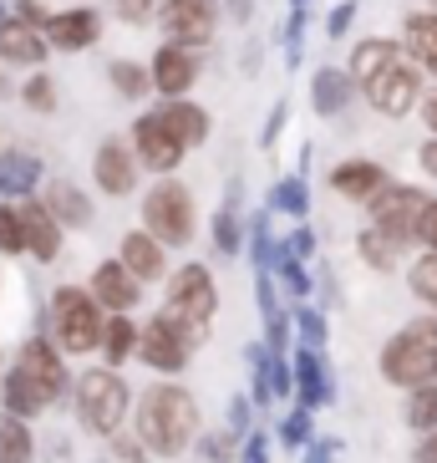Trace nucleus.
<instances>
[{"instance_id": "nucleus-1", "label": "nucleus", "mask_w": 437, "mask_h": 463, "mask_svg": "<svg viewBox=\"0 0 437 463\" xmlns=\"http://www.w3.org/2000/svg\"><path fill=\"white\" fill-rule=\"evenodd\" d=\"M133 433L143 438V449L153 458H183L193 449V438L204 433V418H199V397L173 377L148 382L133 402Z\"/></svg>"}, {"instance_id": "nucleus-2", "label": "nucleus", "mask_w": 437, "mask_h": 463, "mask_svg": "<svg viewBox=\"0 0 437 463\" xmlns=\"http://www.w3.org/2000/svg\"><path fill=\"white\" fill-rule=\"evenodd\" d=\"M71 402H77V422H82L92 438H117L133 422V402L137 392L127 387V377L117 367H87L71 382Z\"/></svg>"}, {"instance_id": "nucleus-3", "label": "nucleus", "mask_w": 437, "mask_h": 463, "mask_svg": "<svg viewBox=\"0 0 437 463\" xmlns=\"http://www.w3.org/2000/svg\"><path fill=\"white\" fill-rule=\"evenodd\" d=\"M46 331L67 356H92L102 352V331H107V311L97 306L87 286H56L46 300Z\"/></svg>"}, {"instance_id": "nucleus-4", "label": "nucleus", "mask_w": 437, "mask_h": 463, "mask_svg": "<svg viewBox=\"0 0 437 463\" xmlns=\"http://www.w3.org/2000/svg\"><path fill=\"white\" fill-rule=\"evenodd\" d=\"M137 224L153 234V240H163L168 250H183L193 245V230H199V204H193V189L183 178H153L143 199H137Z\"/></svg>"}, {"instance_id": "nucleus-5", "label": "nucleus", "mask_w": 437, "mask_h": 463, "mask_svg": "<svg viewBox=\"0 0 437 463\" xmlns=\"http://www.w3.org/2000/svg\"><path fill=\"white\" fill-rule=\"evenodd\" d=\"M377 367H382V382H392L402 392L423 387V382H437V316L407 321L396 336H386Z\"/></svg>"}, {"instance_id": "nucleus-6", "label": "nucleus", "mask_w": 437, "mask_h": 463, "mask_svg": "<svg viewBox=\"0 0 437 463\" xmlns=\"http://www.w3.org/2000/svg\"><path fill=\"white\" fill-rule=\"evenodd\" d=\"M204 341H209V331L189 326V321H178V316H168L163 306H158V311L143 321V331H137V362L148 372H158V377H178Z\"/></svg>"}, {"instance_id": "nucleus-7", "label": "nucleus", "mask_w": 437, "mask_h": 463, "mask_svg": "<svg viewBox=\"0 0 437 463\" xmlns=\"http://www.w3.org/2000/svg\"><path fill=\"white\" fill-rule=\"evenodd\" d=\"M163 311L178 316V321H189V326L209 331L218 316V280L209 270L204 260H183L173 265L163 280Z\"/></svg>"}, {"instance_id": "nucleus-8", "label": "nucleus", "mask_w": 437, "mask_h": 463, "mask_svg": "<svg viewBox=\"0 0 437 463\" xmlns=\"http://www.w3.org/2000/svg\"><path fill=\"white\" fill-rule=\"evenodd\" d=\"M361 97H367V108L382 112V118H412L427 97V71L402 52V56H392L377 77L361 82Z\"/></svg>"}, {"instance_id": "nucleus-9", "label": "nucleus", "mask_w": 437, "mask_h": 463, "mask_svg": "<svg viewBox=\"0 0 437 463\" xmlns=\"http://www.w3.org/2000/svg\"><path fill=\"white\" fill-rule=\"evenodd\" d=\"M427 204H432V194L427 189H417V184H386L377 199H367V224H377L382 234H392L402 250H412L417 245V234H423V214H427Z\"/></svg>"}, {"instance_id": "nucleus-10", "label": "nucleus", "mask_w": 437, "mask_h": 463, "mask_svg": "<svg viewBox=\"0 0 437 463\" xmlns=\"http://www.w3.org/2000/svg\"><path fill=\"white\" fill-rule=\"evenodd\" d=\"M218 26H224V5L218 0H158V36L163 42L204 52V46H214Z\"/></svg>"}, {"instance_id": "nucleus-11", "label": "nucleus", "mask_w": 437, "mask_h": 463, "mask_svg": "<svg viewBox=\"0 0 437 463\" xmlns=\"http://www.w3.org/2000/svg\"><path fill=\"white\" fill-rule=\"evenodd\" d=\"M127 143H133L143 174H153V178L178 174V164L189 158V148H183V143H178V133L163 123V118H158V108H137L133 128H127Z\"/></svg>"}, {"instance_id": "nucleus-12", "label": "nucleus", "mask_w": 437, "mask_h": 463, "mask_svg": "<svg viewBox=\"0 0 437 463\" xmlns=\"http://www.w3.org/2000/svg\"><path fill=\"white\" fill-rule=\"evenodd\" d=\"M92 189L102 194V199H127V194H137V184H143V164H137V153L127 137H102L92 148Z\"/></svg>"}, {"instance_id": "nucleus-13", "label": "nucleus", "mask_w": 437, "mask_h": 463, "mask_svg": "<svg viewBox=\"0 0 437 463\" xmlns=\"http://www.w3.org/2000/svg\"><path fill=\"white\" fill-rule=\"evenodd\" d=\"M46 46L56 56H82L92 46H102V31H107V15L97 11V5H56L46 15Z\"/></svg>"}, {"instance_id": "nucleus-14", "label": "nucleus", "mask_w": 437, "mask_h": 463, "mask_svg": "<svg viewBox=\"0 0 437 463\" xmlns=\"http://www.w3.org/2000/svg\"><path fill=\"white\" fill-rule=\"evenodd\" d=\"M15 367L26 372V377L36 382V387H42L46 408H51V402H61V397L71 392L67 352H61V346H56L51 336H42V331H36V336H26L21 346H15Z\"/></svg>"}, {"instance_id": "nucleus-15", "label": "nucleus", "mask_w": 437, "mask_h": 463, "mask_svg": "<svg viewBox=\"0 0 437 463\" xmlns=\"http://www.w3.org/2000/svg\"><path fill=\"white\" fill-rule=\"evenodd\" d=\"M148 71H153V97H193V87L204 77V52L158 42L148 56Z\"/></svg>"}, {"instance_id": "nucleus-16", "label": "nucleus", "mask_w": 437, "mask_h": 463, "mask_svg": "<svg viewBox=\"0 0 437 463\" xmlns=\"http://www.w3.org/2000/svg\"><path fill=\"white\" fill-rule=\"evenodd\" d=\"M87 290L97 296V306L107 316H123V311H137V300H143V280L127 270L123 260H97L92 275H87Z\"/></svg>"}, {"instance_id": "nucleus-17", "label": "nucleus", "mask_w": 437, "mask_h": 463, "mask_svg": "<svg viewBox=\"0 0 437 463\" xmlns=\"http://www.w3.org/2000/svg\"><path fill=\"white\" fill-rule=\"evenodd\" d=\"M51 46H46V31L31 26V21H21L15 11H5V21H0V61L15 71H36L51 61Z\"/></svg>"}, {"instance_id": "nucleus-18", "label": "nucleus", "mask_w": 437, "mask_h": 463, "mask_svg": "<svg viewBox=\"0 0 437 463\" xmlns=\"http://www.w3.org/2000/svg\"><path fill=\"white\" fill-rule=\"evenodd\" d=\"M21 230H26V255L36 265H56L61 260V245H67V230H61V219L46 209L42 194H31L21 199Z\"/></svg>"}, {"instance_id": "nucleus-19", "label": "nucleus", "mask_w": 437, "mask_h": 463, "mask_svg": "<svg viewBox=\"0 0 437 463\" xmlns=\"http://www.w3.org/2000/svg\"><path fill=\"white\" fill-rule=\"evenodd\" d=\"M153 108H158V118L173 128L178 143H183L189 153L193 148H209V137H214V112H209L199 97H158Z\"/></svg>"}, {"instance_id": "nucleus-20", "label": "nucleus", "mask_w": 437, "mask_h": 463, "mask_svg": "<svg viewBox=\"0 0 437 463\" xmlns=\"http://www.w3.org/2000/svg\"><path fill=\"white\" fill-rule=\"evenodd\" d=\"M330 194H341L346 204H367V199H377V194L392 184V174H386L377 158H341V164L326 174Z\"/></svg>"}, {"instance_id": "nucleus-21", "label": "nucleus", "mask_w": 437, "mask_h": 463, "mask_svg": "<svg viewBox=\"0 0 437 463\" xmlns=\"http://www.w3.org/2000/svg\"><path fill=\"white\" fill-rule=\"evenodd\" d=\"M46 189V158L31 148H0V199H31Z\"/></svg>"}, {"instance_id": "nucleus-22", "label": "nucleus", "mask_w": 437, "mask_h": 463, "mask_svg": "<svg viewBox=\"0 0 437 463\" xmlns=\"http://www.w3.org/2000/svg\"><path fill=\"white\" fill-rule=\"evenodd\" d=\"M42 199H46V209L61 219V230H92L97 224V199H92V189L77 184V178H46Z\"/></svg>"}, {"instance_id": "nucleus-23", "label": "nucleus", "mask_w": 437, "mask_h": 463, "mask_svg": "<svg viewBox=\"0 0 437 463\" xmlns=\"http://www.w3.org/2000/svg\"><path fill=\"white\" fill-rule=\"evenodd\" d=\"M295 367V402L301 408H330L336 402V382H330V367H326V352H311V346H295L290 356Z\"/></svg>"}, {"instance_id": "nucleus-24", "label": "nucleus", "mask_w": 437, "mask_h": 463, "mask_svg": "<svg viewBox=\"0 0 437 463\" xmlns=\"http://www.w3.org/2000/svg\"><path fill=\"white\" fill-rule=\"evenodd\" d=\"M361 97V87L351 82V71L346 67H315L311 71V112L315 118H346L351 102Z\"/></svg>"}, {"instance_id": "nucleus-25", "label": "nucleus", "mask_w": 437, "mask_h": 463, "mask_svg": "<svg viewBox=\"0 0 437 463\" xmlns=\"http://www.w3.org/2000/svg\"><path fill=\"white\" fill-rule=\"evenodd\" d=\"M117 260H123V265L137 275V280H143V286L168 280V245H163V240H153L143 224H137V230H127L123 240H117Z\"/></svg>"}, {"instance_id": "nucleus-26", "label": "nucleus", "mask_w": 437, "mask_h": 463, "mask_svg": "<svg viewBox=\"0 0 437 463\" xmlns=\"http://www.w3.org/2000/svg\"><path fill=\"white\" fill-rule=\"evenodd\" d=\"M402 52L437 82V11H407L402 15Z\"/></svg>"}, {"instance_id": "nucleus-27", "label": "nucleus", "mask_w": 437, "mask_h": 463, "mask_svg": "<svg viewBox=\"0 0 437 463\" xmlns=\"http://www.w3.org/2000/svg\"><path fill=\"white\" fill-rule=\"evenodd\" d=\"M107 87H112V97H117V102L148 108V97H153L148 61H137V56H112V61H107Z\"/></svg>"}, {"instance_id": "nucleus-28", "label": "nucleus", "mask_w": 437, "mask_h": 463, "mask_svg": "<svg viewBox=\"0 0 437 463\" xmlns=\"http://www.w3.org/2000/svg\"><path fill=\"white\" fill-rule=\"evenodd\" d=\"M0 412H11V418H42L46 412V397H42V387H36V382L26 377V372L15 367H5L0 372Z\"/></svg>"}, {"instance_id": "nucleus-29", "label": "nucleus", "mask_w": 437, "mask_h": 463, "mask_svg": "<svg viewBox=\"0 0 437 463\" xmlns=\"http://www.w3.org/2000/svg\"><path fill=\"white\" fill-rule=\"evenodd\" d=\"M209 240H214V250H218L224 260H239V255H245L249 224H245V214H239V204H234V194L214 209V219H209Z\"/></svg>"}, {"instance_id": "nucleus-30", "label": "nucleus", "mask_w": 437, "mask_h": 463, "mask_svg": "<svg viewBox=\"0 0 437 463\" xmlns=\"http://www.w3.org/2000/svg\"><path fill=\"white\" fill-rule=\"evenodd\" d=\"M392 56H402V42H396V36H361V42L351 46V56H346V71H351V82L361 87L367 77H377Z\"/></svg>"}, {"instance_id": "nucleus-31", "label": "nucleus", "mask_w": 437, "mask_h": 463, "mask_svg": "<svg viewBox=\"0 0 437 463\" xmlns=\"http://www.w3.org/2000/svg\"><path fill=\"white\" fill-rule=\"evenodd\" d=\"M15 102H21L26 112H36V118H56V112H61V82H56L46 67H36V71H26V77H21Z\"/></svg>"}, {"instance_id": "nucleus-32", "label": "nucleus", "mask_w": 437, "mask_h": 463, "mask_svg": "<svg viewBox=\"0 0 437 463\" xmlns=\"http://www.w3.org/2000/svg\"><path fill=\"white\" fill-rule=\"evenodd\" d=\"M265 209L270 214H285L301 224L305 214H311V178L305 174H285V178H274L270 194H265Z\"/></svg>"}, {"instance_id": "nucleus-33", "label": "nucleus", "mask_w": 437, "mask_h": 463, "mask_svg": "<svg viewBox=\"0 0 437 463\" xmlns=\"http://www.w3.org/2000/svg\"><path fill=\"white\" fill-rule=\"evenodd\" d=\"M137 321H133V311H123V316H107V331H102V362L107 367H117L123 372L127 362L137 356Z\"/></svg>"}, {"instance_id": "nucleus-34", "label": "nucleus", "mask_w": 437, "mask_h": 463, "mask_svg": "<svg viewBox=\"0 0 437 463\" xmlns=\"http://www.w3.org/2000/svg\"><path fill=\"white\" fill-rule=\"evenodd\" d=\"M356 255H361V265L377 275H392L396 265H402V245H396L392 234H382L377 224H367V230L356 234Z\"/></svg>"}, {"instance_id": "nucleus-35", "label": "nucleus", "mask_w": 437, "mask_h": 463, "mask_svg": "<svg viewBox=\"0 0 437 463\" xmlns=\"http://www.w3.org/2000/svg\"><path fill=\"white\" fill-rule=\"evenodd\" d=\"M0 463H36V438H31L26 418L0 412Z\"/></svg>"}, {"instance_id": "nucleus-36", "label": "nucleus", "mask_w": 437, "mask_h": 463, "mask_svg": "<svg viewBox=\"0 0 437 463\" xmlns=\"http://www.w3.org/2000/svg\"><path fill=\"white\" fill-rule=\"evenodd\" d=\"M270 209H255V219H249V245H245V255L255 260V270H274V255H280V240H274V230H270Z\"/></svg>"}, {"instance_id": "nucleus-37", "label": "nucleus", "mask_w": 437, "mask_h": 463, "mask_svg": "<svg viewBox=\"0 0 437 463\" xmlns=\"http://www.w3.org/2000/svg\"><path fill=\"white\" fill-rule=\"evenodd\" d=\"M402 422H407L412 433H432V428H437V382L407 387V408H402Z\"/></svg>"}, {"instance_id": "nucleus-38", "label": "nucleus", "mask_w": 437, "mask_h": 463, "mask_svg": "<svg viewBox=\"0 0 437 463\" xmlns=\"http://www.w3.org/2000/svg\"><path fill=\"white\" fill-rule=\"evenodd\" d=\"M245 362H249V397L255 408H274V387H270V346H245Z\"/></svg>"}, {"instance_id": "nucleus-39", "label": "nucleus", "mask_w": 437, "mask_h": 463, "mask_svg": "<svg viewBox=\"0 0 437 463\" xmlns=\"http://www.w3.org/2000/svg\"><path fill=\"white\" fill-rule=\"evenodd\" d=\"M407 290L423 300V306L437 311V250H423V255L407 265Z\"/></svg>"}, {"instance_id": "nucleus-40", "label": "nucleus", "mask_w": 437, "mask_h": 463, "mask_svg": "<svg viewBox=\"0 0 437 463\" xmlns=\"http://www.w3.org/2000/svg\"><path fill=\"white\" fill-rule=\"evenodd\" d=\"M274 280H280V286H285V296H295V300H305L315 290V280H311V270H305V260H295V255H285V250H280V255H274Z\"/></svg>"}, {"instance_id": "nucleus-41", "label": "nucleus", "mask_w": 437, "mask_h": 463, "mask_svg": "<svg viewBox=\"0 0 437 463\" xmlns=\"http://www.w3.org/2000/svg\"><path fill=\"white\" fill-rule=\"evenodd\" d=\"M26 255V230H21V204L0 199V260Z\"/></svg>"}, {"instance_id": "nucleus-42", "label": "nucleus", "mask_w": 437, "mask_h": 463, "mask_svg": "<svg viewBox=\"0 0 437 463\" xmlns=\"http://www.w3.org/2000/svg\"><path fill=\"white\" fill-rule=\"evenodd\" d=\"M305 21H311V11H301V5H290L285 26H280V46H285V67L295 71L305 61Z\"/></svg>"}, {"instance_id": "nucleus-43", "label": "nucleus", "mask_w": 437, "mask_h": 463, "mask_svg": "<svg viewBox=\"0 0 437 463\" xmlns=\"http://www.w3.org/2000/svg\"><path fill=\"white\" fill-rule=\"evenodd\" d=\"M193 449H199V458H204V463H234V458H239V449H245V438L224 428V433H199V438H193Z\"/></svg>"}, {"instance_id": "nucleus-44", "label": "nucleus", "mask_w": 437, "mask_h": 463, "mask_svg": "<svg viewBox=\"0 0 437 463\" xmlns=\"http://www.w3.org/2000/svg\"><path fill=\"white\" fill-rule=\"evenodd\" d=\"M112 21L127 31H148L158 26V0H112Z\"/></svg>"}, {"instance_id": "nucleus-45", "label": "nucleus", "mask_w": 437, "mask_h": 463, "mask_svg": "<svg viewBox=\"0 0 437 463\" xmlns=\"http://www.w3.org/2000/svg\"><path fill=\"white\" fill-rule=\"evenodd\" d=\"M295 321V336H301V346H311V352H326V311H315V306H301V311L290 316Z\"/></svg>"}, {"instance_id": "nucleus-46", "label": "nucleus", "mask_w": 437, "mask_h": 463, "mask_svg": "<svg viewBox=\"0 0 437 463\" xmlns=\"http://www.w3.org/2000/svg\"><path fill=\"white\" fill-rule=\"evenodd\" d=\"M311 408H301V402H295V408L285 412V422H280V449H305V443H311Z\"/></svg>"}, {"instance_id": "nucleus-47", "label": "nucleus", "mask_w": 437, "mask_h": 463, "mask_svg": "<svg viewBox=\"0 0 437 463\" xmlns=\"http://www.w3.org/2000/svg\"><path fill=\"white\" fill-rule=\"evenodd\" d=\"M107 458L112 463H153V453L148 449H143V438H123V433H117V438H107Z\"/></svg>"}, {"instance_id": "nucleus-48", "label": "nucleus", "mask_w": 437, "mask_h": 463, "mask_svg": "<svg viewBox=\"0 0 437 463\" xmlns=\"http://www.w3.org/2000/svg\"><path fill=\"white\" fill-rule=\"evenodd\" d=\"M224 428H229V433H239V438L255 433V397H239V392H234V397H229V418H224Z\"/></svg>"}, {"instance_id": "nucleus-49", "label": "nucleus", "mask_w": 437, "mask_h": 463, "mask_svg": "<svg viewBox=\"0 0 437 463\" xmlns=\"http://www.w3.org/2000/svg\"><path fill=\"white\" fill-rule=\"evenodd\" d=\"M270 387H274V402H290L295 397V367H290V356L270 352Z\"/></svg>"}, {"instance_id": "nucleus-50", "label": "nucleus", "mask_w": 437, "mask_h": 463, "mask_svg": "<svg viewBox=\"0 0 437 463\" xmlns=\"http://www.w3.org/2000/svg\"><path fill=\"white\" fill-rule=\"evenodd\" d=\"M356 11H361L356 0H341V5H330V15H326V36H330V42H346V36H351Z\"/></svg>"}, {"instance_id": "nucleus-51", "label": "nucleus", "mask_w": 437, "mask_h": 463, "mask_svg": "<svg viewBox=\"0 0 437 463\" xmlns=\"http://www.w3.org/2000/svg\"><path fill=\"white\" fill-rule=\"evenodd\" d=\"M315 245H321V240H315V230L305 224V219L285 234V240H280V250H285V255H295V260H315Z\"/></svg>"}, {"instance_id": "nucleus-52", "label": "nucleus", "mask_w": 437, "mask_h": 463, "mask_svg": "<svg viewBox=\"0 0 437 463\" xmlns=\"http://www.w3.org/2000/svg\"><path fill=\"white\" fill-rule=\"evenodd\" d=\"M285 128H290V97H280V102L270 108V118H265V128H260V148H274Z\"/></svg>"}, {"instance_id": "nucleus-53", "label": "nucleus", "mask_w": 437, "mask_h": 463, "mask_svg": "<svg viewBox=\"0 0 437 463\" xmlns=\"http://www.w3.org/2000/svg\"><path fill=\"white\" fill-rule=\"evenodd\" d=\"M336 453H341V438H311L305 443V463H336Z\"/></svg>"}, {"instance_id": "nucleus-54", "label": "nucleus", "mask_w": 437, "mask_h": 463, "mask_svg": "<svg viewBox=\"0 0 437 463\" xmlns=\"http://www.w3.org/2000/svg\"><path fill=\"white\" fill-rule=\"evenodd\" d=\"M21 21H31V26H46V15H51V5L46 0H5Z\"/></svg>"}, {"instance_id": "nucleus-55", "label": "nucleus", "mask_w": 437, "mask_h": 463, "mask_svg": "<svg viewBox=\"0 0 437 463\" xmlns=\"http://www.w3.org/2000/svg\"><path fill=\"white\" fill-rule=\"evenodd\" d=\"M239 458H245V463H270V433H260V428H255V433L245 438Z\"/></svg>"}, {"instance_id": "nucleus-56", "label": "nucleus", "mask_w": 437, "mask_h": 463, "mask_svg": "<svg viewBox=\"0 0 437 463\" xmlns=\"http://www.w3.org/2000/svg\"><path fill=\"white\" fill-rule=\"evenodd\" d=\"M218 5H224V21H234V26L255 21V0H218Z\"/></svg>"}, {"instance_id": "nucleus-57", "label": "nucleus", "mask_w": 437, "mask_h": 463, "mask_svg": "<svg viewBox=\"0 0 437 463\" xmlns=\"http://www.w3.org/2000/svg\"><path fill=\"white\" fill-rule=\"evenodd\" d=\"M412 463H437V428H432V433H417V449H412Z\"/></svg>"}, {"instance_id": "nucleus-58", "label": "nucleus", "mask_w": 437, "mask_h": 463, "mask_svg": "<svg viewBox=\"0 0 437 463\" xmlns=\"http://www.w3.org/2000/svg\"><path fill=\"white\" fill-rule=\"evenodd\" d=\"M417 245H423V250H437V199L427 204V214H423V234H417Z\"/></svg>"}, {"instance_id": "nucleus-59", "label": "nucleus", "mask_w": 437, "mask_h": 463, "mask_svg": "<svg viewBox=\"0 0 437 463\" xmlns=\"http://www.w3.org/2000/svg\"><path fill=\"white\" fill-rule=\"evenodd\" d=\"M417 164H423V174L437 184V137H427L423 148H417Z\"/></svg>"}, {"instance_id": "nucleus-60", "label": "nucleus", "mask_w": 437, "mask_h": 463, "mask_svg": "<svg viewBox=\"0 0 437 463\" xmlns=\"http://www.w3.org/2000/svg\"><path fill=\"white\" fill-rule=\"evenodd\" d=\"M423 123H427V133L437 137V87H432V92L423 97Z\"/></svg>"}, {"instance_id": "nucleus-61", "label": "nucleus", "mask_w": 437, "mask_h": 463, "mask_svg": "<svg viewBox=\"0 0 437 463\" xmlns=\"http://www.w3.org/2000/svg\"><path fill=\"white\" fill-rule=\"evenodd\" d=\"M0 97H5V61H0Z\"/></svg>"}, {"instance_id": "nucleus-62", "label": "nucleus", "mask_w": 437, "mask_h": 463, "mask_svg": "<svg viewBox=\"0 0 437 463\" xmlns=\"http://www.w3.org/2000/svg\"><path fill=\"white\" fill-rule=\"evenodd\" d=\"M290 5H301V11H311V0H290Z\"/></svg>"}, {"instance_id": "nucleus-63", "label": "nucleus", "mask_w": 437, "mask_h": 463, "mask_svg": "<svg viewBox=\"0 0 437 463\" xmlns=\"http://www.w3.org/2000/svg\"><path fill=\"white\" fill-rule=\"evenodd\" d=\"M427 5H432V11H437V0H427Z\"/></svg>"}, {"instance_id": "nucleus-64", "label": "nucleus", "mask_w": 437, "mask_h": 463, "mask_svg": "<svg viewBox=\"0 0 437 463\" xmlns=\"http://www.w3.org/2000/svg\"><path fill=\"white\" fill-rule=\"evenodd\" d=\"M97 463H112V458H97Z\"/></svg>"}]
</instances>
